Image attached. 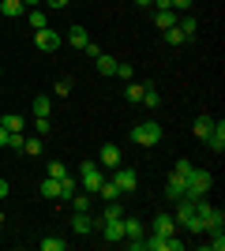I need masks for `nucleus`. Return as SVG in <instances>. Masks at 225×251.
<instances>
[{
	"label": "nucleus",
	"mask_w": 225,
	"mask_h": 251,
	"mask_svg": "<svg viewBox=\"0 0 225 251\" xmlns=\"http://www.w3.org/2000/svg\"><path fill=\"white\" fill-rule=\"evenodd\" d=\"M184 184H188V188H184V199H206V191L214 188V176H210V173H206V169H195L192 165V173H188V176H184Z\"/></svg>",
	"instance_id": "obj_1"
},
{
	"label": "nucleus",
	"mask_w": 225,
	"mask_h": 251,
	"mask_svg": "<svg viewBox=\"0 0 225 251\" xmlns=\"http://www.w3.org/2000/svg\"><path fill=\"white\" fill-rule=\"evenodd\" d=\"M131 143H139V147H158L161 143V124L158 120H143V124L131 127Z\"/></svg>",
	"instance_id": "obj_2"
},
{
	"label": "nucleus",
	"mask_w": 225,
	"mask_h": 251,
	"mask_svg": "<svg viewBox=\"0 0 225 251\" xmlns=\"http://www.w3.org/2000/svg\"><path fill=\"white\" fill-rule=\"evenodd\" d=\"M79 180H83V191H86V195H98V188L105 184V173H101L98 161H83V165H79Z\"/></svg>",
	"instance_id": "obj_3"
},
{
	"label": "nucleus",
	"mask_w": 225,
	"mask_h": 251,
	"mask_svg": "<svg viewBox=\"0 0 225 251\" xmlns=\"http://www.w3.org/2000/svg\"><path fill=\"white\" fill-rule=\"evenodd\" d=\"M113 184L120 188V195H131V191H135V184H139V176H135V169L117 165V169H113Z\"/></svg>",
	"instance_id": "obj_4"
},
{
	"label": "nucleus",
	"mask_w": 225,
	"mask_h": 251,
	"mask_svg": "<svg viewBox=\"0 0 225 251\" xmlns=\"http://www.w3.org/2000/svg\"><path fill=\"white\" fill-rule=\"evenodd\" d=\"M94 229L101 232V240H109V244L124 240V218H117V221H94Z\"/></svg>",
	"instance_id": "obj_5"
},
{
	"label": "nucleus",
	"mask_w": 225,
	"mask_h": 251,
	"mask_svg": "<svg viewBox=\"0 0 225 251\" xmlns=\"http://www.w3.org/2000/svg\"><path fill=\"white\" fill-rule=\"evenodd\" d=\"M34 45H38L42 52H56L60 49V34L49 30V26H45V30H34Z\"/></svg>",
	"instance_id": "obj_6"
},
{
	"label": "nucleus",
	"mask_w": 225,
	"mask_h": 251,
	"mask_svg": "<svg viewBox=\"0 0 225 251\" xmlns=\"http://www.w3.org/2000/svg\"><path fill=\"white\" fill-rule=\"evenodd\" d=\"M203 143H206L210 154H222V150H225V120H214V131H210Z\"/></svg>",
	"instance_id": "obj_7"
},
{
	"label": "nucleus",
	"mask_w": 225,
	"mask_h": 251,
	"mask_svg": "<svg viewBox=\"0 0 225 251\" xmlns=\"http://www.w3.org/2000/svg\"><path fill=\"white\" fill-rule=\"evenodd\" d=\"M184 188H188V184H184L180 173H169V176H165V199H169V202L184 199Z\"/></svg>",
	"instance_id": "obj_8"
},
{
	"label": "nucleus",
	"mask_w": 225,
	"mask_h": 251,
	"mask_svg": "<svg viewBox=\"0 0 225 251\" xmlns=\"http://www.w3.org/2000/svg\"><path fill=\"white\" fill-rule=\"evenodd\" d=\"M98 165H101V169H117V165H120V147L105 143V147H101V154H98Z\"/></svg>",
	"instance_id": "obj_9"
},
{
	"label": "nucleus",
	"mask_w": 225,
	"mask_h": 251,
	"mask_svg": "<svg viewBox=\"0 0 225 251\" xmlns=\"http://www.w3.org/2000/svg\"><path fill=\"white\" fill-rule=\"evenodd\" d=\"M117 56H109V52H98V56H94V68H98V75H105V79H109V75H117Z\"/></svg>",
	"instance_id": "obj_10"
},
{
	"label": "nucleus",
	"mask_w": 225,
	"mask_h": 251,
	"mask_svg": "<svg viewBox=\"0 0 225 251\" xmlns=\"http://www.w3.org/2000/svg\"><path fill=\"white\" fill-rule=\"evenodd\" d=\"M176 19H180V15H176L173 8H158V11H154V26H158V30H169V26H176Z\"/></svg>",
	"instance_id": "obj_11"
},
{
	"label": "nucleus",
	"mask_w": 225,
	"mask_h": 251,
	"mask_svg": "<svg viewBox=\"0 0 225 251\" xmlns=\"http://www.w3.org/2000/svg\"><path fill=\"white\" fill-rule=\"evenodd\" d=\"M154 232H158V236H173V232H176V218H173V214H158V218H154Z\"/></svg>",
	"instance_id": "obj_12"
},
{
	"label": "nucleus",
	"mask_w": 225,
	"mask_h": 251,
	"mask_svg": "<svg viewBox=\"0 0 225 251\" xmlns=\"http://www.w3.org/2000/svg\"><path fill=\"white\" fill-rule=\"evenodd\" d=\"M72 232H75V236H86V232H94V218H90V214H75Z\"/></svg>",
	"instance_id": "obj_13"
},
{
	"label": "nucleus",
	"mask_w": 225,
	"mask_h": 251,
	"mask_svg": "<svg viewBox=\"0 0 225 251\" xmlns=\"http://www.w3.org/2000/svg\"><path fill=\"white\" fill-rule=\"evenodd\" d=\"M23 11H26L23 0H4V4H0V15H4V19H19Z\"/></svg>",
	"instance_id": "obj_14"
},
{
	"label": "nucleus",
	"mask_w": 225,
	"mask_h": 251,
	"mask_svg": "<svg viewBox=\"0 0 225 251\" xmlns=\"http://www.w3.org/2000/svg\"><path fill=\"white\" fill-rule=\"evenodd\" d=\"M68 202H72V210H75V214H90V202H94V195H86V191L79 195V191H75V195H72Z\"/></svg>",
	"instance_id": "obj_15"
},
{
	"label": "nucleus",
	"mask_w": 225,
	"mask_h": 251,
	"mask_svg": "<svg viewBox=\"0 0 225 251\" xmlns=\"http://www.w3.org/2000/svg\"><path fill=\"white\" fill-rule=\"evenodd\" d=\"M86 42H90V38H86L83 26H72V30H68V45H72V49H86Z\"/></svg>",
	"instance_id": "obj_16"
},
{
	"label": "nucleus",
	"mask_w": 225,
	"mask_h": 251,
	"mask_svg": "<svg viewBox=\"0 0 225 251\" xmlns=\"http://www.w3.org/2000/svg\"><path fill=\"white\" fill-rule=\"evenodd\" d=\"M206 236H210V240H206V248H210V251H225V232H222V225H218V229H206Z\"/></svg>",
	"instance_id": "obj_17"
},
{
	"label": "nucleus",
	"mask_w": 225,
	"mask_h": 251,
	"mask_svg": "<svg viewBox=\"0 0 225 251\" xmlns=\"http://www.w3.org/2000/svg\"><path fill=\"white\" fill-rule=\"evenodd\" d=\"M38 191H42V199H60V180H53V176L42 180V188H38Z\"/></svg>",
	"instance_id": "obj_18"
},
{
	"label": "nucleus",
	"mask_w": 225,
	"mask_h": 251,
	"mask_svg": "<svg viewBox=\"0 0 225 251\" xmlns=\"http://www.w3.org/2000/svg\"><path fill=\"white\" fill-rule=\"evenodd\" d=\"M117 218H124V202H109V206L105 210H101V218H98V221H117Z\"/></svg>",
	"instance_id": "obj_19"
},
{
	"label": "nucleus",
	"mask_w": 225,
	"mask_h": 251,
	"mask_svg": "<svg viewBox=\"0 0 225 251\" xmlns=\"http://www.w3.org/2000/svg\"><path fill=\"white\" fill-rule=\"evenodd\" d=\"M49 113H53V98L38 94V98H34V116H49Z\"/></svg>",
	"instance_id": "obj_20"
},
{
	"label": "nucleus",
	"mask_w": 225,
	"mask_h": 251,
	"mask_svg": "<svg viewBox=\"0 0 225 251\" xmlns=\"http://www.w3.org/2000/svg\"><path fill=\"white\" fill-rule=\"evenodd\" d=\"M98 195H101V199H105V202H117V199H120V188H117V184H113V180H105V184L98 188Z\"/></svg>",
	"instance_id": "obj_21"
},
{
	"label": "nucleus",
	"mask_w": 225,
	"mask_h": 251,
	"mask_svg": "<svg viewBox=\"0 0 225 251\" xmlns=\"http://www.w3.org/2000/svg\"><path fill=\"white\" fill-rule=\"evenodd\" d=\"M210 131H214V116H199V120H195V135L206 139Z\"/></svg>",
	"instance_id": "obj_22"
},
{
	"label": "nucleus",
	"mask_w": 225,
	"mask_h": 251,
	"mask_svg": "<svg viewBox=\"0 0 225 251\" xmlns=\"http://www.w3.org/2000/svg\"><path fill=\"white\" fill-rule=\"evenodd\" d=\"M45 26H49L45 11H42V8H34V11H30V30H45Z\"/></svg>",
	"instance_id": "obj_23"
},
{
	"label": "nucleus",
	"mask_w": 225,
	"mask_h": 251,
	"mask_svg": "<svg viewBox=\"0 0 225 251\" xmlns=\"http://www.w3.org/2000/svg\"><path fill=\"white\" fill-rule=\"evenodd\" d=\"M49 176H53V180H68L72 173H68V165H64V161H49Z\"/></svg>",
	"instance_id": "obj_24"
},
{
	"label": "nucleus",
	"mask_w": 225,
	"mask_h": 251,
	"mask_svg": "<svg viewBox=\"0 0 225 251\" xmlns=\"http://www.w3.org/2000/svg\"><path fill=\"white\" fill-rule=\"evenodd\" d=\"M143 90H147V86H143V83H128V86H124V98H128V101L135 105V101H139V98H143Z\"/></svg>",
	"instance_id": "obj_25"
},
{
	"label": "nucleus",
	"mask_w": 225,
	"mask_h": 251,
	"mask_svg": "<svg viewBox=\"0 0 225 251\" xmlns=\"http://www.w3.org/2000/svg\"><path fill=\"white\" fill-rule=\"evenodd\" d=\"M165 42H169V45H180V42H188V34H184L180 26H169V30H165Z\"/></svg>",
	"instance_id": "obj_26"
},
{
	"label": "nucleus",
	"mask_w": 225,
	"mask_h": 251,
	"mask_svg": "<svg viewBox=\"0 0 225 251\" xmlns=\"http://www.w3.org/2000/svg\"><path fill=\"white\" fill-rule=\"evenodd\" d=\"M184 229L192 232V236H203V232H206V225H203V221H199V218H195V214H192V218L184 221Z\"/></svg>",
	"instance_id": "obj_27"
},
{
	"label": "nucleus",
	"mask_w": 225,
	"mask_h": 251,
	"mask_svg": "<svg viewBox=\"0 0 225 251\" xmlns=\"http://www.w3.org/2000/svg\"><path fill=\"white\" fill-rule=\"evenodd\" d=\"M75 191H79V184H75V180H72V176H68V180H60V199H64V202H68V199H72Z\"/></svg>",
	"instance_id": "obj_28"
},
{
	"label": "nucleus",
	"mask_w": 225,
	"mask_h": 251,
	"mask_svg": "<svg viewBox=\"0 0 225 251\" xmlns=\"http://www.w3.org/2000/svg\"><path fill=\"white\" fill-rule=\"evenodd\" d=\"M26 147V135L23 131H8V150H23Z\"/></svg>",
	"instance_id": "obj_29"
},
{
	"label": "nucleus",
	"mask_w": 225,
	"mask_h": 251,
	"mask_svg": "<svg viewBox=\"0 0 225 251\" xmlns=\"http://www.w3.org/2000/svg\"><path fill=\"white\" fill-rule=\"evenodd\" d=\"M68 248V240H56V236H45L42 240V251H64Z\"/></svg>",
	"instance_id": "obj_30"
},
{
	"label": "nucleus",
	"mask_w": 225,
	"mask_h": 251,
	"mask_svg": "<svg viewBox=\"0 0 225 251\" xmlns=\"http://www.w3.org/2000/svg\"><path fill=\"white\" fill-rule=\"evenodd\" d=\"M42 135H38V139H26V147H23V154H30V157H38V154H42Z\"/></svg>",
	"instance_id": "obj_31"
},
{
	"label": "nucleus",
	"mask_w": 225,
	"mask_h": 251,
	"mask_svg": "<svg viewBox=\"0 0 225 251\" xmlns=\"http://www.w3.org/2000/svg\"><path fill=\"white\" fill-rule=\"evenodd\" d=\"M23 124H26V120H23L19 113H11V116H4V127H8V131H23Z\"/></svg>",
	"instance_id": "obj_32"
},
{
	"label": "nucleus",
	"mask_w": 225,
	"mask_h": 251,
	"mask_svg": "<svg viewBox=\"0 0 225 251\" xmlns=\"http://www.w3.org/2000/svg\"><path fill=\"white\" fill-rule=\"evenodd\" d=\"M139 101L147 105V109H158V101H161V98H158V90H150V86H147V90H143V98H139Z\"/></svg>",
	"instance_id": "obj_33"
},
{
	"label": "nucleus",
	"mask_w": 225,
	"mask_h": 251,
	"mask_svg": "<svg viewBox=\"0 0 225 251\" xmlns=\"http://www.w3.org/2000/svg\"><path fill=\"white\" fill-rule=\"evenodd\" d=\"M176 26H180V30L188 34V38H192V34H195V19H192V15H188V11H184V19H176Z\"/></svg>",
	"instance_id": "obj_34"
},
{
	"label": "nucleus",
	"mask_w": 225,
	"mask_h": 251,
	"mask_svg": "<svg viewBox=\"0 0 225 251\" xmlns=\"http://www.w3.org/2000/svg\"><path fill=\"white\" fill-rule=\"evenodd\" d=\"M53 90H56V98H68V94H72V79H60Z\"/></svg>",
	"instance_id": "obj_35"
},
{
	"label": "nucleus",
	"mask_w": 225,
	"mask_h": 251,
	"mask_svg": "<svg viewBox=\"0 0 225 251\" xmlns=\"http://www.w3.org/2000/svg\"><path fill=\"white\" fill-rule=\"evenodd\" d=\"M34 124H38V135H49V116H34Z\"/></svg>",
	"instance_id": "obj_36"
},
{
	"label": "nucleus",
	"mask_w": 225,
	"mask_h": 251,
	"mask_svg": "<svg viewBox=\"0 0 225 251\" xmlns=\"http://www.w3.org/2000/svg\"><path fill=\"white\" fill-rule=\"evenodd\" d=\"M173 173H180V176H188V173H192V161H188V157H180V161H176V169H173Z\"/></svg>",
	"instance_id": "obj_37"
},
{
	"label": "nucleus",
	"mask_w": 225,
	"mask_h": 251,
	"mask_svg": "<svg viewBox=\"0 0 225 251\" xmlns=\"http://www.w3.org/2000/svg\"><path fill=\"white\" fill-rule=\"evenodd\" d=\"M117 75L124 79V83H131V64H117Z\"/></svg>",
	"instance_id": "obj_38"
},
{
	"label": "nucleus",
	"mask_w": 225,
	"mask_h": 251,
	"mask_svg": "<svg viewBox=\"0 0 225 251\" xmlns=\"http://www.w3.org/2000/svg\"><path fill=\"white\" fill-rule=\"evenodd\" d=\"M169 8L173 11H188V8H192V0H169Z\"/></svg>",
	"instance_id": "obj_39"
},
{
	"label": "nucleus",
	"mask_w": 225,
	"mask_h": 251,
	"mask_svg": "<svg viewBox=\"0 0 225 251\" xmlns=\"http://www.w3.org/2000/svg\"><path fill=\"white\" fill-rule=\"evenodd\" d=\"M0 199H8V180L0 176Z\"/></svg>",
	"instance_id": "obj_40"
},
{
	"label": "nucleus",
	"mask_w": 225,
	"mask_h": 251,
	"mask_svg": "<svg viewBox=\"0 0 225 251\" xmlns=\"http://www.w3.org/2000/svg\"><path fill=\"white\" fill-rule=\"evenodd\" d=\"M49 8H68V0H45Z\"/></svg>",
	"instance_id": "obj_41"
},
{
	"label": "nucleus",
	"mask_w": 225,
	"mask_h": 251,
	"mask_svg": "<svg viewBox=\"0 0 225 251\" xmlns=\"http://www.w3.org/2000/svg\"><path fill=\"white\" fill-rule=\"evenodd\" d=\"M0 147H8V127H0Z\"/></svg>",
	"instance_id": "obj_42"
},
{
	"label": "nucleus",
	"mask_w": 225,
	"mask_h": 251,
	"mask_svg": "<svg viewBox=\"0 0 225 251\" xmlns=\"http://www.w3.org/2000/svg\"><path fill=\"white\" fill-rule=\"evenodd\" d=\"M23 4H26V8H38V4H42V0H23Z\"/></svg>",
	"instance_id": "obj_43"
},
{
	"label": "nucleus",
	"mask_w": 225,
	"mask_h": 251,
	"mask_svg": "<svg viewBox=\"0 0 225 251\" xmlns=\"http://www.w3.org/2000/svg\"><path fill=\"white\" fill-rule=\"evenodd\" d=\"M135 4H139V8H150V4H154V0H135Z\"/></svg>",
	"instance_id": "obj_44"
},
{
	"label": "nucleus",
	"mask_w": 225,
	"mask_h": 251,
	"mask_svg": "<svg viewBox=\"0 0 225 251\" xmlns=\"http://www.w3.org/2000/svg\"><path fill=\"white\" fill-rule=\"evenodd\" d=\"M154 4H158V8H169V0H154Z\"/></svg>",
	"instance_id": "obj_45"
},
{
	"label": "nucleus",
	"mask_w": 225,
	"mask_h": 251,
	"mask_svg": "<svg viewBox=\"0 0 225 251\" xmlns=\"http://www.w3.org/2000/svg\"><path fill=\"white\" fill-rule=\"evenodd\" d=\"M0 127H4V116H0Z\"/></svg>",
	"instance_id": "obj_46"
},
{
	"label": "nucleus",
	"mask_w": 225,
	"mask_h": 251,
	"mask_svg": "<svg viewBox=\"0 0 225 251\" xmlns=\"http://www.w3.org/2000/svg\"><path fill=\"white\" fill-rule=\"evenodd\" d=\"M0 19H4V15H0Z\"/></svg>",
	"instance_id": "obj_47"
}]
</instances>
